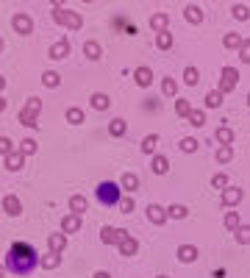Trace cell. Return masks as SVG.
Listing matches in <instances>:
<instances>
[{"instance_id": "cell-16", "label": "cell", "mask_w": 250, "mask_h": 278, "mask_svg": "<svg viewBox=\"0 0 250 278\" xmlns=\"http://www.w3.org/2000/svg\"><path fill=\"white\" fill-rule=\"evenodd\" d=\"M23 162H25V156H23L20 150H11L9 156H6V170L17 173V170H23Z\"/></svg>"}, {"instance_id": "cell-20", "label": "cell", "mask_w": 250, "mask_h": 278, "mask_svg": "<svg viewBox=\"0 0 250 278\" xmlns=\"http://www.w3.org/2000/svg\"><path fill=\"white\" fill-rule=\"evenodd\" d=\"M89 103H92V109H97V112H106V109L112 106V100H109V95H103V92H95V95L89 97Z\"/></svg>"}, {"instance_id": "cell-44", "label": "cell", "mask_w": 250, "mask_h": 278, "mask_svg": "<svg viewBox=\"0 0 250 278\" xmlns=\"http://www.w3.org/2000/svg\"><path fill=\"white\" fill-rule=\"evenodd\" d=\"M181 150H183V153H195V150H198V139L183 137V139H181Z\"/></svg>"}, {"instance_id": "cell-22", "label": "cell", "mask_w": 250, "mask_h": 278, "mask_svg": "<svg viewBox=\"0 0 250 278\" xmlns=\"http://www.w3.org/2000/svg\"><path fill=\"white\" fill-rule=\"evenodd\" d=\"M150 170H153L156 175L170 173V159H167V156H153V164H150Z\"/></svg>"}, {"instance_id": "cell-35", "label": "cell", "mask_w": 250, "mask_h": 278, "mask_svg": "<svg viewBox=\"0 0 250 278\" xmlns=\"http://www.w3.org/2000/svg\"><path fill=\"white\" fill-rule=\"evenodd\" d=\"M233 236H236L239 245H250V226H239L236 231H233Z\"/></svg>"}, {"instance_id": "cell-53", "label": "cell", "mask_w": 250, "mask_h": 278, "mask_svg": "<svg viewBox=\"0 0 250 278\" xmlns=\"http://www.w3.org/2000/svg\"><path fill=\"white\" fill-rule=\"evenodd\" d=\"M156 278H170V276H156Z\"/></svg>"}, {"instance_id": "cell-39", "label": "cell", "mask_w": 250, "mask_h": 278, "mask_svg": "<svg viewBox=\"0 0 250 278\" xmlns=\"http://www.w3.org/2000/svg\"><path fill=\"white\" fill-rule=\"evenodd\" d=\"M20 153H23V156H34L36 153V142L34 139H23V142H20Z\"/></svg>"}, {"instance_id": "cell-12", "label": "cell", "mask_w": 250, "mask_h": 278, "mask_svg": "<svg viewBox=\"0 0 250 278\" xmlns=\"http://www.w3.org/2000/svg\"><path fill=\"white\" fill-rule=\"evenodd\" d=\"M84 53H87L89 61H100V59H103V47H100L97 39H89V42L84 45Z\"/></svg>"}, {"instance_id": "cell-28", "label": "cell", "mask_w": 250, "mask_h": 278, "mask_svg": "<svg viewBox=\"0 0 250 278\" xmlns=\"http://www.w3.org/2000/svg\"><path fill=\"white\" fill-rule=\"evenodd\" d=\"M100 239H103V245H117V228L103 226L100 228Z\"/></svg>"}, {"instance_id": "cell-46", "label": "cell", "mask_w": 250, "mask_h": 278, "mask_svg": "<svg viewBox=\"0 0 250 278\" xmlns=\"http://www.w3.org/2000/svg\"><path fill=\"white\" fill-rule=\"evenodd\" d=\"M11 150H14V145H11V139L9 137H0V156L6 159L11 153Z\"/></svg>"}, {"instance_id": "cell-37", "label": "cell", "mask_w": 250, "mask_h": 278, "mask_svg": "<svg viewBox=\"0 0 250 278\" xmlns=\"http://www.w3.org/2000/svg\"><path fill=\"white\" fill-rule=\"evenodd\" d=\"M122 186H125V192H134L139 186V178L134 173H122Z\"/></svg>"}, {"instance_id": "cell-21", "label": "cell", "mask_w": 250, "mask_h": 278, "mask_svg": "<svg viewBox=\"0 0 250 278\" xmlns=\"http://www.w3.org/2000/svg\"><path fill=\"white\" fill-rule=\"evenodd\" d=\"M125 131H128V122L122 120V117H114V120L109 122V134H112V137H125Z\"/></svg>"}, {"instance_id": "cell-54", "label": "cell", "mask_w": 250, "mask_h": 278, "mask_svg": "<svg viewBox=\"0 0 250 278\" xmlns=\"http://www.w3.org/2000/svg\"><path fill=\"white\" fill-rule=\"evenodd\" d=\"M248 106H250V92H248Z\"/></svg>"}, {"instance_id": "cell-42", "label": "cell", "mask_w": 250, "mask_h": 278, "mask_svg": "<svg viewBox=\"0 0 250 278\" xmlns=\"http://www.w3.org/2000/svg\"><path fill=\"white\" fill-rule=\"evenodd\" d=\"M156 145H159V137H156V134H150V137L142 139V150H145V153H153Z\"/></svg>"}, {"instance_id": "cell-19", "label": "cell", "mask_w": 250, "mask_h": 278, "mask_svg": "<svg viewBox=\"0 0 250 278\" xmlns=\"http://www.w3.org/2000/svg\"><path fill=\"white\" fill-rule=\"evenodd\" d=\"M150 28H153L156 34H164V31L170 28V17H167V14H153V17H150Z\"/></svg>"}, {"instance_id": "cell-51", "label": "cell", "mask_w": 250, "mask_h": 278, "mask_svg": "<svg viewBox=\"0 0 250 278\" xmlns=\"http://www.w3.org/2000/svg\"><path fill=\"white\" fill-rule=\"evenodd\" d=\"M3 87H6V78H3V75H0V92H3Z\"/></svg>"}, {"instance_id": "cell-1", "label": "cell", "mask_w": 250, "mask_h": 278, "mask_svg": "<svg viewBox=\"0 0 250 278\" xmlns=\"http://www.w3.org/2000/svg\"><path fill=\"white\" fill-rule=\"evenodd\" d=\"M39 259H42V256L36 253L34 245L17 239V242L6 251V273H11V276H31V273L39 267Z\"/></svg>"}, {"instance_id": "cell-8", "label": "cell", "mask_w": 250, "mask_h": 278, "mask_svg": "<svg viewBox=\"0 0 250 278\" xmlns=\"http://www.w3.org/2000/svg\"><path fill=\"white\" fill-rule=\"evenodd\" d=\"M3 208H6L9 217H20V214H23V203H20L17 195H6V198H3Z\"/></svg>"}, {"instance_id": "cell-52", "label": "cell", "mask_w": 250, "mask_h": 278, "mask_svg": "<svg viewBox=\"0 0 250 278\" xmlns=\"http://www.w3.org/2000/svg\"><path fill=\"white\" fill-rule=\"evenodd\" d=\"M3 109H6V100H3V97H0V112H3Z\"/></svg>"}, {"instance_id": "cell-49", "label": "cell", "mask_w": 250, "mask_h": 278, "mask_svg": "<svg viewBox=\"0 0 250 278\" xmlns=\"http://www.w3.org/2000/svg\"><path fill=\"white\" fill-rule=\"evenodd\" d=\"M92 278H112V273H95Z\"/></svg>"}, {"instance_id": "cell-38", "label": "cell", "mask_w": 250, "mask_h": 278, "mask_svg": "<svg viewBox=\"0 0 250 278\" xmlns=\"http://www.w3.org/2000/svg\"><path fill=\"white\" fill-rule=\"evenodd\" d=\"M183 81H186V87H195V84L200 81V72L195 67H186L183 70Z\"/></svg>"}, {"instance_id": "cell-11", "label": "cell", "mask_w": 250, "mask_h": 278, "mask_svg": "<svg viewBox=\"0 0 250 278\" xmlns=\"http://www.w3.org/2000/svg\"><path fill=\"white\" fill-rule=\"evenodd\" d=\"M134 81H136V87H150L153 84V70L150 67H136L134 70Z\"/></svg>"}, {"instance_id": "cell-3", "label": "cell", "mask_w": 250, "mask_h": 278, "mask_svg": "<svg viewBox=\"0 0 250 278\" xmlns=\"http://www.w3.org/2000/svg\"><path fill=\"white\" fill-rule=\"evenodd\" d=\"M39 112H42V100L39 97H28L25 109L20 112V122L25 128H36V120H39Z\"/></svg>"}, {"instance_id": "cell-32", "label": "cell", "mask_w": 250, "mask_h": 278, "mask_svg": "<svg viewBox=\"0 0 250 278\" xmlns=\"http://www.w3.org/2000/svg\"><path fill=\"white\" fill-rule=\"evenodd\" d=\"M161 92H164L167 97H175V95H178V84H175V81L167 75V78L161 81Z\"/></svg>"}, {"instance_id": "cell-17", "label": "cell", "mask_w": 250, "mask_h": 278, "mask_svg": "<svg viewBox=\"0 0 250 278\" xmlns=\"http://www.w3.org/2000/svg\"><path fill=\"white\" fill-rule=\"evenodd\" d=\"M47 248H50V253H59L61 256V251L67 248V234H53L47 239Z\"/></svg>"}, {"instance_id": "cell-50", "label": "cell", "mask_w": 250, "mask_h": 278, "mask_svg": "<svg viewBox=\"0 0 250 278\" xmlns=\"http://www.w3.org/2000/svg\"><path fill=\"white\" fill-rule=\"evenodd\" d=\"M6 276V264H0V278Z\"/></svg>"}, {"instance_id": "cell-14", "label": "cell", "mask_w": 250, "mask_h": 278, "mask_svg": "<svg viewBox=\"0 0 250 278\" xmlns=\"http://www.w3.org/2000/svg\"><path fill=\"white\" fill-rule=\"evenodd\" d=\"M87 206H89V200L84 198V195H72V198H69V214H78V217H81V214L87 211Z\"/></svg>"}, {"instance_id": "cell-29", "label": "cell", "mask_w": 250, "mask_h": 278, "mask_svg": "<svg viewBox=\"0 0 250 278\" xmlns=\"http://www.w3.org/2000/svg\"><path fill=\"white\" fill-rule=\"evenodd\" d=\"M42 84H45V87H47V89H56V87H59V84H61L59 72H56V70H47V72H45V75H42Z\"/></svg>"}, {"instance_id": "cell-40", "label": "cell", "mask_w": 250, "mask_h": 278, "mask_svg": "<svg viewBox=\"0 0 250 278\" xmlns=\"http://www.w3.org/2000/svg\"><path fill=\"white\" fill-rule=\"evenodd\" d=\"M206 106H208V109H220V106H223V95H220L217 89H214V92H208V95H206Z\"/></svg>"}, {"instance_id": "cell-55", "label": "cell", "mask_w": 250, "mask_h": 278, "mask_svg": "<svg viewBox=\"0 0 250 278\" xmlns=\"http://www.w3.org/2000/svg\"><path fill=\"white\" fill-rule=\"evenodd\" d=\"M0 50H3V42H0Z\"/></svg>"}, {"instance_id": "cell-25", "label": "cell", "mask_w": 250, "mask_h": 278, "mask_svg": "<svg viewBox=\"0 0 250 278\" xmlns=\"http://www.w3.org/2000/svg\"><path fill=\"white\" fill-rule=\"evenodd\" d=\"M183 17L189 20L192 25H200V23H203V11H200L198 6H186V9H183Z\"/></svg>"}, {"instance_id": "cell-33", "label": "cell", "mask_w": 250, "mask_h": 278, "mask_svg": "<svg viewBox=\"0 0 250 278\" xmlns=\"http://www.w3.org/2000/svg\"><path fill=\"white\" fill-rule=\"evenodd\" d=\"M175 114H178V117H189V114H192V103H189V100H183V97H178V100H175Z\"/></svg>"}, {"instance_id": "cell-4", "label": "cell", "mask_w": 250, "mask_h": 278, "mask_svg": "<svg viewBox=\"0 0 250 278\" xmlns=\"http://www.w3.org/2000/svg\"><path fill=\"white\" fill-rule=\"evenodd\" d=\"M53 20H56L59 25L69 28V31H81V25H84L81 14H75V11H67V9H61V6H56V9H53Z\"/></svg>"}, {"instance_id": "cell-27", "label": "cell", "mask_w": 250, "mask_h": 278, "mask_svg": "<svg viewBox=\"0 0 250 278\" xmlns=\"http://www.w3.org/2000/svg\"><path fill=\"white\" fill-rule=\"evenodd\" d=\"M167 217H173V220H183V217H189V208L181 206V203H175V206L167 208Z\"/></svg>"}, {"instance_id": "cell-24", "label": "cell", "mask_w": 250, "mask_h": 278, "mask_svg": "<svg viewBox=\"0 0 250 278\" xmlns=\"http://www.w3.org/2000/svg\"><path fill=\"white\" fill-rule=\"evenodd\" d=\"M214 137H217V142H223V145H231L236 134H233V128H228V125H220V128L214 131Z\"/></svg>"}, {"instance_id": "cell-18", "label": "cell", "mask_w": 250, "mask_h": 278, "mask_svg": "<svg viewBox=\"0 0 250 278\" xmlns=\"http://www.w3.org/2000/svg\"><path fill=\"white\" fill-rule=\"evenodd\" d=\"M61 228H64V234H75V231H81V217H78V214H67V217L61 220Z\"/></svg>"}, {"instance_id": "cell-10", "label": "cell", "mask_w": 250, "mask_h": 278, "mask_svg": "<svg viewBox=\"0 0 250 278\" xmlns=\"http://www.w3.org/2000/svg\"><path fill=\"white\" fill-rule=\"evenodd\" d=\"M242 195H245V192H242L239 186H225V189H223V203L228 208H231V206H239Z\"/></svg>"}, {"instance_id": "cell-13", "label": "cell", "mask_w": 250, "mask_h": 278, "mask_svg": "<svg viewBox=\"0 0 250 278\" xmlns=\"http://www.w3.org/2000/svg\"><path fill=\"white\" fill-rule=\"evenodd\" d=\"M178 261H183V264L198 261V248H195V245H181V248H178Z\"/></svg>"}, {"instance_id": "cell-30", "label": "cell", "mask_w": 250, "mask_h": 278, "mask_svg": "<svg viewBox=\"0 0 250 278\" xmlns=\"http://www.w3.org/2000/svg\"><path fill=\"white\" fill-rule=\"evenodd\" d=\"M156 47H159V50H170V47H173V36H170V31L156 34Z\"/></svg>"}, {"instance_id": "cell-26", "label": "cell", "mask_w": 250, "mask_h": 278, "mask_svg": "<svg viewBox=\"0 0 250 278\" xmlns=\"http://www.w3.org/2000/svg\"><path fill=\"white\" fill-rule=\"evenodd\" d=\"M231 14L236 20H239V23H245V20H250V9L248 6H245V3H233L231 6Z\"/></svg>"}, {"instance_id": "cell-43", "label": "cell", "mask_w": 250, "mask_h": 278, "mask_svg": "<svg viewBox=\"0 0 250 278\" xmlns=\"http://www.w3.org/2000/svg\"><path fill=\"white\" fill-rule=\"evenodd\" d=\"M223 45L228 47V50H233V47H239V45H242V36L239 34H225Z\"/></svg>"}, {"instance_id": "cell-6", "label": "cell", "mask_w": 250, "mask_h": 278, "mask_svg": "<svg viewBox=\"0 0 250 278\" xmlns=\"http://www.w3.org/2000/svg\"><path fill=\"white\" fill-rule=\"evenodd\" d=\"M117 251H120L122 256H134V253L139 251L136 239H134L128 231H122V228H117Z\"/></svg>"}, {"instance_id": "cell-5", "label": "cell", "mask_w": 250, "mask_h": 278, "mask_svg": "<svg viewBox=\"0 0 250 278\" xmlns=\"http://www.w3.org/2000/svg\"><path fill=\"white\" fill-rule=\"evenodd\" d=\"M236 84H239V70L236 67H223V75H220V87H217V92H220V95H228V92L236 89Z\"/></svg>"}, {"instance_id": "cell-31", "label": "cell", "mask_w": 250, "mask_h": 278, "mask_svg": "<svg viewBox=\"0 0 250 278\" xmlns=\"http://www.w3.org/2000/svg\"><path fill=\"white\" fill-rule=\"evenodd\" d=\"M225 228H228V231H236V228H239V214H236V211H233V208H228V211H225Z\"/></svg>"}, {"instance_id": "cell-47", "label": "cell", "mask_w": 250, "mask_h": 278, "mask_svg": "<svg viewBox=\"0 0 250 278\" xmlns=\"http://www.w3.org/2000/svg\"><path fill=\"white\" fill-rule=\"evenodd\" d=\"M239 56H242V61H248V64H250V39H242V45H239Z\"/></svg>"}, {"instance_id": "cell-7", "label": "cell", "mask_w": 250, "mask_h": 278, "mask_svg": "<svg viewBox=\"0 0 250 278\" xmlns=\"http://www.w3.org/2000/svg\"><path fill=\"white\" fill-rule=\"evenodd\" d=\"M11 25H14V31L23 36H28L31 31H34V20L28 17V14H14V20H11Z\"/></svg>"}, {"instance_id": "cell-2", "label": "cell", "mask_w": 250, "mask_h": 278, "mask_svg": "<svg viewBox=\"0 0 250 278\" xmlns=\"http://www.w3.org/2000/svg\"><path fill=\"white\" fill-rule=\"evenodd\" d=\"M95 195H97V200H100L103 206H120V200H122L120 186H117L114 181H103V184H97Z\"/></svg>"}, {"instance_id": "cell-41", "label": "cell", "mask_w": 250, "mask_h": 278, "mask_svg": "<svg viewBox=\"0 0 250 278\" xmlns=\"http://www.w3.org/2000/svg\"><path fill=\"white\" fill-rule=\"evenodd\" d=\"M186 120H189L192 125H195V128H200V125L206 122V114L200 112V109H192V114H189V117H186Z\"/></svg>"}, {"instance_id": "cell-15", "label": "cell", "mask_w": 250, "mask_h": 278, "mask_svg": "<svg viewBox=\"0 0 250 278\" xmlns=\"http://www.w3.org/2000/svg\"><path fill=\"white\" fill-rule=\"evenodd\" d=\"M67 56H69V42L67 39H59V42L50 47V59L59 61V59H67Z\"/></svg>"}, {"instance_id": "cell-34", "label": "cell", "mask_w": 250, "mask_h": 278, "mask_svg": "<svg viewBox=\"0 0 250 278\" xmlns=\"http://www.w3.org/2000/svg\"><path fill=\"white\" fill-rule=\"evenodd\" d=\"M84 120H87V117H84V112H81V109H75V106H72V109H67V122H69V125H81Z\"/></svg>"}, {"instance_id": "cell-48", "label": "cell", "mask_w": 250, "mask_h": 278, "mask_svg": "<svg viewBox=\"0 0 250 278\" xmlns=\"http://www.w3.org/2000/svg\"><path fill=\"white\" fill-rule=\"evenodd\" d=\"M120 208H122V214H131V211H134V198L125 195V198L120 200Z\"/></svg>"}, {"instance_id": "cell-9", "label": "cell", "mask_w": 250, "mask_h": 278, "mask_svg": "<svg viewBox=\"0 0 250 278\" xmlns=\"http://www.w3.org/2000/svg\"><path fill=\"white\" fill-rule=\"evenodd\" d=\"M147 220H150L153 226H164V223H167V208L150 203V206H147Z\"/></svg>"}, {"instance_id": "cell-36", "label": "cell", "mask_w": 250, "mask_h": 278, "mask_svg": "<svg viewBox=\"0 0 250 278\" xmlns=\"http://www.w3.org/2000/svg\"><path fill=\"white\" fill-rule=\"evenodd\" d=\"M231 159H233V148H231V145H223V148L217 150V162H220V164H228Z\"/></svg>"}, {"instance_id": "cell-45", "label": "cell", "mask_w": 250, "mask_h": 278, "mask_svg": "<svg viewBox=\"0 0 250 278\" xmlns=\"http://www.w3.org/2000/svg\"><path fill=\"white\" fill-rule=\"evenodd\" d=\"M211 186H214V189H225V186H228V175H225V173H217L214 178H211Z\"/></svg>"}, {"instance_id": "cell-23", "label": "cell", "mask_w": 250, "mask_h": 278, "mask_svg": "<svg viewBox=\"0 0 250 278\" xmlns=\"http://www.w3.org/2000/svg\"><path fill=\"white\" fill-rule=\"evenodd\" d=\"M61 264V256L59 253H45L42 259H39V267H45V270H56Z\"/></svg>"}]
</instances>
